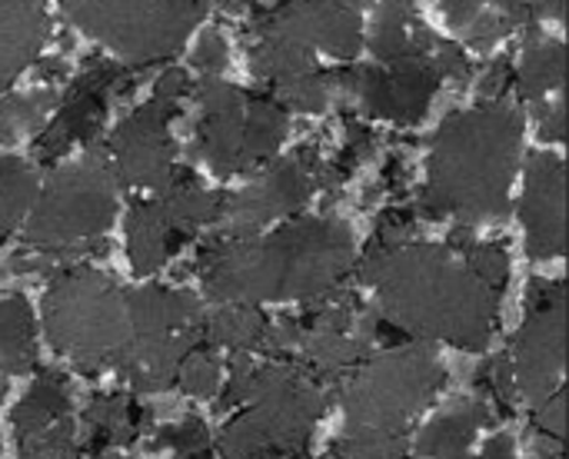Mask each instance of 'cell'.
Returning a JSON list of instances; mask_svg holds the SVG:
<instances>
[{
    "label": "cell",
    "instance_id": "obj_30",
    "mask_svg": "<svg viewBox=\"0 0 569 459\" xmlns=\"http://www.w3.org/2000/svg\"><path fill=\"white\" fill-rule=\"evenodd\" d=\"M450 247L463 257V263L490 287V290H503L507 287V277H510V260L507 253L497 247V243H483V240H473L467 230H457L450 237Z\"/></svg>",
    "mask_w": 569,
    "mask_h": 459
},
{
    "label": "cell",
    "instance_id": "obj_43",
    "mask_svg": "<svg viewBox=\"0 0 569 459\" xmlns=\"http://www.w3.org/2000/svg\"><path fill=\"white\" fill-rule=\"evenodd\" d=\"M7 377H0V400H3V393H7V383H3Z\"/></svg>",
    "mask_w": 569,
    "mask_h": 459
},
{
    "label": "cell",
    "instance_id": "obj_41",
    "mask_svg": "<svg viewBox=\"0 0 569 459\" xmlns=\"http://www.w3.org/2000/svg\"><path fill=\"white\" fill-rule=\"evenodd\" d=\"M530 20L537 17H563V0H523Z\"/></svg>",
    "mask_w": 569,
    "mask_h": 459
},
{
    "label": "cell",
    "instance_id": "obj_19",
    "mask_svg": "<svg viewBox=\"0 0 569 459\" xmlns=\"http://www.w3.org/2000/svg\"><path fill=\"white\" fill-rule=\"evenodd\" d=\"M450 27L473 47H493L530 20L523 0H440Z\"/></svg>",
    "mask_w": 569,
    "mask_h": 459
},
{
    "label": "cell",
    "instance_id": "obj_22",
    "mask_svg": "<svg viewBox=\"0 0 569 459\" xmlns=\"http://www.w3.org/2000/svg\"><path fill=\"white\" fill-rule=\"evenodd\" d=\"M33 313L20 293L0 297V377H17L33 367Z\"/></svg>",
    "mask_w": 569,
    "mask_h": 459
},
{
    "label": "cell",
    "instance_id": "obj_36",
    "mask_svg": "<svg viewBox=\"0 0 569 459\" xmlns=\"http://www.w3.org/2000/svg\"><path fill=\"white\" fill-rule=\"evenodd\" d=\"M483 390H490V397H497L500 403H513L517 397V383H513V367H510V357H497L483 367V377H480Z\"/></svg>",
    "mask_w": 569,
    "mask_h": 459
},
{
    "label": "cell",
    "instance_id": "obj_23",
    "mask_svg": "<svg viewBox=\"0 0 569 459\" xmlns=\"http://www.w3.org/2000/svg\"><path fill=\"white\" fill-rule=\"evenodd\" d=\"M157 193H160L157 200L163 203L167 217H170L187 237L197 233V230L207 227V223H217L220 207H223V197L203 190L190 173H173V180H170L163 190H157Z\"/></svg>",
    "mask_w": 569,
    "mask_h": 459
},
{
    "label": "cell",
    "instance_id": "obj_38",
    "mask_svg": "<svg viewBox=\"0 0 569 459\" xmlns=\"http://www.w3.org/2000/svg\"><path fill=\"white\" fill-rule=\"evenodd\" d=\"M190 90V80H187V73L183 70H167L163 77H160V83H157V90H153V97H160V100H170V103H177L183 93Z\"/></svg>",
    "mask_w": 569,
    "mask_h": 459
},
{
    "label": "cell",
    "instance_id": "obj_4",
    "mask_svg": "<svg viewBox=\"0 0 569 459\" xmlns=\"http://www.w3.org/2000/svg\"><path fill=\"white\" fill-rule=\"evenodd\" d=\"M223 407H243L223 433V459H300L327 410V393L317 377L293 363L253 367L247 357L233 363L223 390Z\"/></svg>",
    "mask_w": 569,
    "mask_h": 459
},
{
    "label": "cell",
    "instance_id": "obj_27",
    "mask_svg": "<svg viewBox=\"0 0 569 459\" xmlns=\"http://www.w3.org/2000/svg\"><path fill=\"white\" fill-rule=\"evenodd\" d=\"M67 410H70V397H67L63 380L57 373H40L37 383L10 410V423H13L17 437H27L33 430L57 423L60 417H67Z\"/></svg>",
    "mask_w": 569,
    "mask_h": 459
},
{
    "label": "cell",
    "instance_id": "obj_47",
    "mask_svg": "<svg viewBox=\"0 0 569 459\" xmlns=\"http://www.w3.org/2000/svg\"><path fill=\"white\" fill-rule=\"evenodd\" d=\"M327 459H333V457H327Z\"/></svg>",
    "mask_w": 569,
    "mask_h": 459
},
{
    "label": "cell",
    "instance_id": "obj_21",
    "mask_svg": "<svg viewBox=\"0 0 569 459\" xmlns=\"http://www.w3.org/2000/svg\"><path fill=\"white\" fill-rule=\"evenodd\" d=\"M250 67L260 80H267L273 90L317 70L313 63V50L283 37V33H273V30H257V43L250 50Z\"/></svg>",
    "mask_w": 569,
    "mask_h": 459
},
{
    "label": "cell",
    "instance_id": "obj_20",
    "mask_svg": "<svg viewBox=\"0 0 569 459\" xmlns=\"http://www.w3.org/2000/svg\"><path fill=\"white\" fill-rule=\"evenodd\" d=\"M490 423V407L477 397L457 400L437 413L423 433L417 437V457L420 459H450L463 457L473 437Z\"/></svg>",
    "mask_w": 569,
    "mask_h": 459
},
{
    "label": "cell",
    "instance_id": "obj_12",
    "mask_svg": "<svg viewBox=\"0 0 569 459\" xmlns=\"http://www.w3.org/2000/svg\"><path fill=\"white\" fill-rule=\"evenodd\" d=\"M200 103L197 120V157L220 177L260 167L250 143V100L227 80L203 77L193 90Z\"/></svg>",
    "mask_w": 569,
    "mask_h": 459
},
{
    "label": "cell",
    "instance_id": "obj_29",
    "mask_svg": "<svg viewBox=\"0 0 569 459\" xmlns=\"http://www.w3.org/2000/svg\"><path fill=\"white\" fill-rule=\"evenodd\" d=\"M33 197H37V177L30 163L20 157H0V243L20 223Z\"/></svg>",
    "mask_w": 569,
    "mask_h": 459
},
{
    "label": "cell",
    "instance_id": "obj_9",
    "mask_svg": "<svg viewBox=\"0 0 569 459\" xmlns=\"http://www.w3.org/2000/svg\"><path fill=\"white\" fill-rule=\"evenodd\" d=\"M563 330H567V300L560 280H537L530 287L527 320L513 340L510 367L520 397L537 410L543 407L563 380Z\"/></svg>",
    "mask_w": 569,
    "mask_h": 459
},
{
    "label": "cell",
    "instance_id": "obj_18",
    "mask_svg": "<svg viewBox=\"0 0 569 459\" xmlns=\"http://www.w3.org/2000/svg\"><path fill=\"white\" fill-rule=\"evenodd\" d=\"M187 240V233L167 217L160 200L150 203H137L127 217V253H130V267L147 277L157 273Z\"/></svg>",
    "mask_w": 569,
    "mask_h": 459
},
{
    "label": "cell",
    "instance_id": "obj_24",
    "mask_svg": "<svg viewBox=\"0 0 569 459\" xmlns=\"http://www.w3.org/2000/svg\"><path fill=\"white\" fill-rule=\"evenodd\" d=\"M83 423L90 457H100L107 447H130L140 433L137 413L127 397H93L83 413Z\"/></svg>",
    "mask_w": 569,
    "mask_h": 459
},
{
    "label": "cell",
    "instance_id": "obj_46",
    "mask_svg": "<svg viewBox=\"0 0 569 459\" xmlns=\"http://www.w3.org/2000/svg\"><path fill=\"white\" fill-rule=\"evenodd\" d=\"M450 459H470V457H467V453H463V457H450Z\"/></svg>",
    "mask_w": 569,
    "mask_h": 459
},
{
    "label": "cell",
    "instance_id": "obj_42",
    "mask_svg": "<svg viewBox=\"0 0 569 459\" xmlns=\"http://www.w3.org/2000/svg\"><path fill=\"white\" fill-rule=\"evenodd\" d=\"M483 459H513V440L507 433L493 437L483 450Z\"/></svg>",
    "mask_w": 569,
    "mask_h": 459
},
{
    "label": "cell",
    "instance_id": "obj_13",
    "mask_svg": "<svg viewBox=\"0 0 569 459\" xmlns=\"http://www.w3.org/2000/svg\"><path fill=\"white\" fill-rule=\"evenodd\" d=\"M170 100L153 97L150 103L137 107L110 137V167L117 180L130 187L163 190L177 167H173V140H170Z\"/></svg>",
    "mask_w": 569,
    "mask_h": 459
},
{
    "label": "cell",
    "instance_id": "obj_6",
    "mask_svg": "<svg viewBox=\"0 0 569 459\" xmlns=\"http://www.w3.org/2000/svg\"><path fill=\"white\" fill-rule=\"evenodd\" d=\"M447 373L427 347H400L357 363L340 383L347 433L407 437Z\"/></svg>",
    "mask_w": 569,
    "mask_h": 459
},
{
    "label": "cell",
    "instance_id": "obj_45",
    "mask_svg": "<svg viewBox=\"0 0 569 459\" xmlns=\"http://www.w3.org/2000/svg\"><path fill=\"white\" fill-rule=\"evenodd\" d=\"M227 3H230V7H237V3H240V0H227Z\"/></svg>",
    "mask_w": 569,
    "mask_h": 459
},
{
    "label": "cell",
    "instance_id": "obj_34",
    "mask_svg": "<svg viewBox=\"0 0 569 459\" xmlns=\"http://www.w3.org/2000/svg\"><path fill=\"white\" fill-rule=\"evenodd\" d=\"M157 447L177 453L180 459L203 457L207 447H210V433H207V427H203L197 417H187V420H180V423L163 427V430L157 433Z\"/></svg>",
    "mask_w": 569,
    "mask_h": 459
},
{
    "label": "cell",
    "instance_id": "obj_7",
    "mask_svg": "<svg viewBox=\"0 0 569 459\" xmlns=\"http://www.w3.org/2000/svg\"><path fill=\"white\" fill-rule=\"evenodd\" d=\"M43 327L57 353L97 373L113 367L127 347V293L90 267H70L47 290Z\"/></svg>",
    "mask_w": 569,
    "mask_h": 459
},
{
    "label": "cell",
    "instance_id": "obj_31",
    "mask_svg": "<svg viewBox=\"0 0 569 459\" xmlns=\"http://www.w3.org/2000/svg\"><path fill=\"white\" fill-rule=\"evenodd\" d=\"M220 373H223V367H220L217 353L197 343V347L180 360L177 380H173V383H180V390H183L187 397H213V393L220 390Z\"/></svg>",
    "mask_w": 569,
    "mask_h": 459
},
{
    "label": "cell",
    "instance_id": "obj_10",
    "mask_svg": "<svg viewBox=\"0 0 569 459\" xmlns=\"http://www.w3.org/2000/svg\"><path fill=\"white\" fill-rule=\"evenodd\" d=\"M323 183V163L313 150H297L293 157L277 160L257 180H250L240 193L223 197L217 223L223 237H253L267 223L297 213L313 190Z\"/></svg>",
    "mask_w": 569,
    "mask_h": 459
},
{
    "label": "cell",
    "instance_id": "obj_5",
    "mask_svg": "<svg viewBox=\"0 0 569 459\" xmlns=\"http://www.w3.org/2000/svg\"><path fill=\"white\" fill-rule=\"evenodd\" d=\"M117 217V173L103 150H87L80 160L60 167L27 223V250L33 260H17L13 270H37L67 257L87 253Z\"/></svg>",
    "mask_w": 569,
    "mask_h": 459
},
{
    "label": "cell",
    "instance_id": "obj_2",
    "mask_svg": "<svg viewBox=\"0 0 569 459\" xmlns=\"http://www.w3.org/2000/svg\"><path fill=\"white\" fill-rule=\"evenodd\" d=\"M353 233L337 217H310L270 237H227L210 243L197 267L217 303L323 300L353 270Z\"/></svg>",
    "mask_w": 569,
    "mask_h": 459
},
{
    "label": "cell",
    "instance_id": "obj_16",
    "mask_svg": "<svg viewBox=\"0 0 569 459\" xmlns=\"http://www.w3.org/2000/svg\"><path fill=\"white\" fill-rule=\"evenodd\" d=\"M117 80H120V70L110 67V63H97L93 70H87V73L73 83V90H70V97H67L60 117L43 130V137H40V153H43V157H57V153H63L70 143H77L80 137L93 133L97 123H100L103 113H107V100H110Z\"/></svg>",
    "mask_w": 569,
    "mask_h": 459
},
{
    "label": "cell",
    "instance_id": "obj_15",
    "mask_svg": "<svg viewBox=\"0 0 569 459\" xmlns=\"http://www.w3.org/2000/svg\"><path fill=\"white\" fill-rule=\"evenodd\" d=\"M563 197H567V177H563L560 157L537 153L527 167V187L520 200L527 250L537 260H553L563 253V243H567Z\"/></svg>",
    "mask_w": 569,
    "mask_h": 459
},
{
    "label": "cell",
    "instance_id": "obj_1",
    "mask_svg": "<svg viewBox=\"0 0 569 459\" xmlns=\"http://www.w3.org/2000/svg\"><path fill=\"white\" fill-rule=\"evenodd\" d=\"M360 280L373 290L377 317L423 340L483 350L497 330L500 293L453 247L407 240L393 250H370Z\"/></svg>",
    "mask_w": 569,
    "mask_h": 459
},
{
    "label": "cell",
    "instance_id": "obj_26",
    "mask_svg": "<svg viewBox=\"0 0 569 459\" xmlns=\"http://www.w3.org/2000/svg\"><path fill=\"white\" fill-rule=\"evenodd\" d=\"M513 80L527 100H547V93H553L563 80V43L550 37H530Z\"/></svg>",
    "mask_w": 569,
    "mask_h": 459
},
{
    "label": "cell",
    "instance_id": "obj_17",
    "mask_svg": "<svg viewBox=\"0 0 569 459\" xmlns=\"http://www.w3.org/2000/svg\"><path fill=\"white\" fill-rule=\"evenodd\" d=\"M50 37L40 0H0V87L23 73Z\"/></svg>",
    "mask_w": 569,
    "mask_h": 459
},
{
    "label": "cell",
    "instance_id": "obj_39",
    "mask_svg": "<svg viewBox=\"0 0 569 459\" xmlns=\"http://www.w3.org/2000/svg\"><path fill=\"white\" fill-rule=\"evenodd\" d=\"M540 127H543V137H550V140H563V130H567V103H563V100H557V103L543 107Z\"/></svg>",
    "mask_w": 569,
    "mask_h": 459
},
{
    "label": "cell",
    "instance_id": "obj_8",
    "mask_svg": "<svg viewBox=\"0 0 569 459\" xmlns=\"http://www.w3.org/2000/svg\"><path fill=\"white\" fill-rule=\"evenodd\" d=\"M60 7L120 60L147 67L187 43L207 0H60Z\"/></svg>",
    "mask_w": 569,
    "mask_h": 459
},
{
    "label": "cell",
    "instance_id": "obj_14",
    "mask_svg": "<svg viewBox=\"0 0 569 459\" xmlns=\"http://www.w3.org/2000/svg\"><path fill=\"white\" fill-rule=\"evenodd\" d=\"M253 30H273L333 57H353L360 50V20L337 0H287L267 10Z\"/></svg>",
    "mask_w": 569,
    "mask_h": 459
},
{
    "label": "cell",
    "instance_id": "obj_28",
    "mask_svg": "<svg viewBox=\"0 0 569 459\" xmlns=\"http://www.w3.org/2000/svg\"><path fill=\"white\" fill-rule=\"evenodd\" d=\"M53 103H57L53 90H30V93L0 97V143H13V140L37 133L47 123Z\"/></svg>",
    "mask_w": 569,
    "mask_h": 459
},
{
    "label": "cell",
    "instance_id": "obj_25",
    "mask_svg": "<svg viewBox=\"0 0 569 459\" xmlns=\"http://www.w3.org/2000/svg\"><path fill=\"white\" fill-rule=\"evenodd\" d=\"M263 333H267V317L250 303H220L210 317H203V340L237 353L257 350Z\"/></svg>",
    "mask_w": 569,
    "mask_h": 459
},
{
    "label": "cell",
    "instance_id": "obj_44",
    "mask_svg": "<svg viewBox=\"0 0 569 459\" xmlns=\"http://www.w3.org/2000/svg\"><path fill=\"white\" fill-rule=\"evenodd\" d=\"M337 3H343V7H350V3H367V0H337Z\"/></svg>",
    "mask_w": 569,
    "mask_h": 459
},
{
    "label": "cell",
    "instance_id": "obj_3",
    "mask_svg": "<svg viewBox=\"0 0 569 459\" xmlns=\"http://www.w3.org/2000/svg\"><path fill=\"white\" fill-rule=\"evenodd\" d=\"M517 107L490 100L447 117L427 163L420 207L427 217H457L467 227L503 220L520 157Z\"/></svg>",
    "mask_w": 569,
    "mask_h": 459
},
{
    "label": "cell",
    "instance_id": "obj_35",
    "mask_svg": "<svg viewBox=\"0 0 569 459\" xmlns=\"http://www.w3.org/2000/svg\"><path fill=\"white\" fill-rule=\"evenodd\" d=\"M193 67H197L203 77L223 73V67H227V40H223L217 30H207V33L200 37V43H197V50H193Z\"/></svg>",
    "mask_w": 569,
    "mask_h": 459
},
{
    "label": "cell",
    "instance_id": "obj_33",
    "mask_svg": "<svg viewBox=\"0 0 569 459\" xmlns=\"http://www.w3.org/2000/svg\"><path fill=\"white\" fill-rule=\"evenodd\" d=\"M333 459H403L407 437H380V433H347L333 443Z\"/></svg>",
    "mask_w": 569,
    "mask_h": 459
},
{
    "label": "cell",
    "instance_id": "obj_37",
    "mask_svg": "<svg viewBox=\"0 0 569 459\" xmlns=\"http://www.w3.org/2000/svg\"><path fill=\"white\" fill-rule=\"evenodd\" d=\"M567 400H563V390H557L543 407H537V430L547 433V437H560L563 440V410Z\"/></svg>",
    "mask_w": 569,
    "mask_h": 459
},
{
    "label": "cell",
    "instance_id": "obj_11",
    "mask_svg": "<svg viewBox=\"0 0 569 459\" xmlns=\"http://www.w3.org/2000/svg\"><path fill=\"white\" fill-rule=\"evenodd\" d=\"M330 90L360 100L373 117L397 123H420L440 90V73L430 53H407L380 67L343 70L330 77Z\"/></svg>",
    "mask_w": 569,
    "mask_h": 459
},
{
    "label": "cell",
    "instance_id": "obj_32",
    "mask_svg": "<svg viewBox=\"0 0 569 459\" xmlns=\"http://www.w3.org/2000/svg\"><path fill=\"white\" fill-rule=\"evenodd\" d=\"M20 459H80L73 423L60 417L57 423L20 437Z\"/></svg>",
    "mask_w": 569,
    "mask_h": 459
},
{
    "label": "cell",
    "instance_id": "obj_40",
    "mask_svg": "<svg viewBox=\"0 0 569 459\" xmlns=\"http://www.w3.org/2000/svg\"><path fill=\"white\" fill-rule=\"evenodd\" d=\"M533 459H563V440L537 430L533 433Z\"/></svg>",
    "mask_w": 569,
    "mask_h": 459
}]
</instances>
